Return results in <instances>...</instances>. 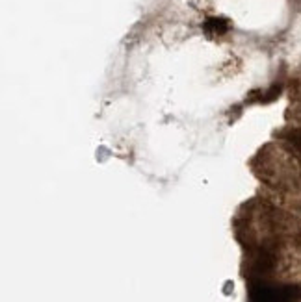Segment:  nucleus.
<instances>
[]
</instances>
